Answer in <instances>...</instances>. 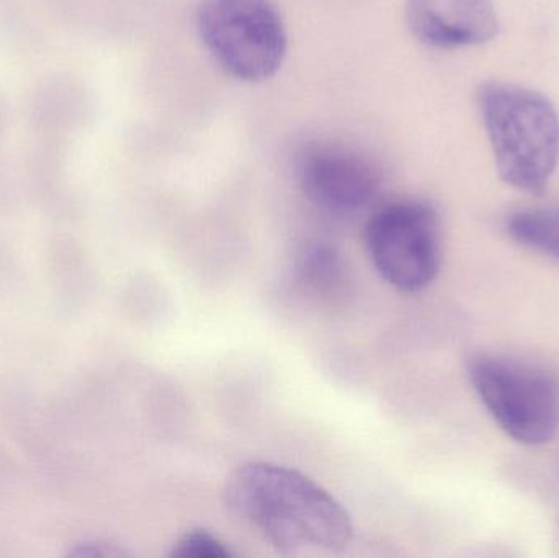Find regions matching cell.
<instances>
[{
  "label": "cell",
  "instance_id": "3957f363",
  "mask_svg": "<svg viewBox=\"0 0 559 558\" xmlns=\"http://www.w3.org/2000/svg\"><path fill=\"white\" fill-rule=\"evenodd\" d=\"M469 380L506 435L524 446H544L559 429V377L550 367L518 357L476 354Z\"/></svg>",
  "mask_w": 559,
  "mask_h": 558
},
{
  "label": "cell",
  "instance_id": "7a4b0ae2",
  "mask_svg": "<svg viewBox=\"0 0 559 558\" xmlns=\"http://www.w3.org/2000/svg\"><path fill=\"white\" fill-rule=\"evenodd\" d=\"M479 110L499 176L522 192H545L559 159V115L540 92L508 82L479 88Z\"/></svg>",
  "mask_w": 559,
  "mask_h": 558
},
{
  "label": "cell",
  "instance_id": "8fae6325",
  "mask_svg": "<svg viewBox=\"0 0 559 558\" xmlns=\"http://www.w3.org/2000/svg\"><path fill=\"white\" fill-rule=\"evenodd\" d=\"M121 553L118 550H111L108 546H102V544H81V546L75 547L72 556L79 557H114L120 556Z\"/></svg>",
  "mask_w": 559,
  "mask_h": 558
},
{
  "label": "cell",
  "instance_id": "30bf717a",
  "mask_svg": "<svg viewBox=\"0 0 559 558\" xmlns=\"http://www.w3.org/2000/svg\"><path fill=\"white\" fill-rule=\"evenodd\" d=\"M231 550L215 534L205 530L190 531L174 544L170 557L176 558H226Z\"/></svg>",
  "mask_w": 559,
  "mask_h": 558
},
{
  "label": "cell",
  "instance_id": "5b68a950",
  "mask_svg": "<svg viewBox=\"0 0 559 558\" xmlns=\"http://www.w3.org/2000/svg\"><path fill=\"white\" fill-rule=\"evenodd\" d=\"M365 245L378 274L397 290L416 294L440 268V218L426 200L403 199L373 213Z\"/></svg>",
  "mask_w": 559,
  "mask_h": 558
},
{
  "label": "cell",
  "instance_id": "8992f818",
  "mask_svg": "<svg viewBox=\"0 0 559 558\" xmlns=\"http://www.w3.org/2000/svg\"><path fill=\"white\" fill-rule=\"evenodd\" d=\"M296 173L306 199L329 215L361 212L374 202L383 183L381 170L370 157L331 141L305 144Z\"/></svg>",
  "mask_w": 559,
  "mask_h": 558
},
{
  "label": "cell",
  "instance_id": "277c9868",
  "mask_svg": "<svg viewBox=\"0 0 559 558\" xmlns=\"http://www.w3.org/2000/svg\"><path fill=\"white\" fill-rule=\"evenodd\" d=\"M195 22L203 45L233 78L259 82L282 68L288 38L274 0H202Z\"/></svg>",
  "mask_w": 559,
  "mask_h": 558
},
{
  "label": "cell",
  "instance_id": "6da1fadb",
  "mask_svg": "<svg viewBox=\"0 0 559 558\" xmlns=\"http://www.w3.org/2000/svg\"><path fill=\"white\" fill-rule=\"evenodd\" d=\"M228 510L282 553L344 550L354 537L347 510L311 478L282 465H242L226 482Z\"/></svg>",
  "mask_w": 559,
  "mask_h": 558
},
{
  "label": "cell",
  "instance_id": "ba28073f",
  "mask_svg": "<svg viewBox=\"0 0 559 558\" xmlns=\"http://www.w3.org/2000/svg\"><path fill=\"white\" fill-rule=\"evenodd\" d=\"M514 241L559 262V209L519 210L508 219Z\"/></svg>",
  "mask_w": 559,
  "mask_h": 558
},
{
  "label": "cell",
  "instance_id": "52a82bcc",
  "mask_svg": "<svg viewBox=\"0 0 559 558\" xmlns=\"http://www.w3.org/2000/svg\"><path fill=\"white\" fill-rule=\"evenodd\" d=\"M406 20L419 41L440 49L481 45L499 32L492 0H407Z\"/></svg>",
  "mask_w": 559,
  "mask_h": 558
},
{
  "label": "cell",
  "instance_id": "9c48e42d",
  "mask_svg": "<svg viewBox=\"0 0 559 558\" xmlns=\"http://www.w3.org/2000/svg\"><path fill=\"white\" fill-rule=\"evenodd\" d=\"M298 281L306 290L321 297H331L344 284L341 256L325 245L309 246L298 262Z\"/></svg>",
  "mask_w": 559,
  "mask_h": 558
}]
</instances>
